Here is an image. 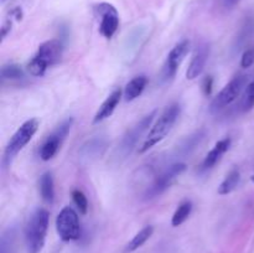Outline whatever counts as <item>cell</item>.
I'll list each match as a JSON object with an SVG mask.
<instances>
[{
  "instance_id": "cell-1",
  "label": "cell",
  "mask_w": 254,
  "mask_h": 253,
  "mask_svg": "<svg viewBox=\"0 0 254 253\" xmlns=\"http://www.w3.org/2000/svg\"><path fill=\"white\" fill-rule=\"evenodd\" d=\"M50 213L46 208H36L25 227V245L29 253H40L45 246L49 230Z\"/></svg>"
},
{
  "instance_id": "cell-2",
  "label": "cell",
  "mask_w": 254,
  "mask_h": 253,
  "mask_svg": "<svg viewBox=\"0 0 254 253\" xmlns=\"http://www.w3.org/2000/svg\"><path fill=\"white\" fill-rule=\"evenodd\" d=\"M180 106L178 103H174L171 106H169L165 111L161 113V116L159 117L158 121L155 122L151 129L149 130V133L146 134L145 139L141 143V145L139 146L138 151L140 154L145 153L149 149H151L153 146H155L156 144L160 143L164 138L169 134V131L173 129L174 124L178 121L179 116H180Z\"/></svg>"
},
{
  "instance_id": "cell-3",
  "label": "cell",
  "mask_w": 254,
  "mask_h": 253,
  "mask_svg": "<svg viewBox=\"0 0 254 253\" xmlns=\"http://www.w3.org/2000/svg\"><path fill=\"white\" fill-rule=\"evenodd\" d=\"M64 45L60 40H49L40 45L36 55L27 63V72L34 77L44 76L49 66L57 63L62 56Z\"/></svg>"
},
{
  "instance_id": "cell-4",
  "label": "cell",
  "mask_w": 254,
  "mask_h": 253,
  "mask_svg": "<svg viewBox=\"0 0 254 253\" xmlns=\"http://www.w3.org/2000/svg\"><path fill=\"white\" fill-rule=\"evenodd\" d=\"M39 129V121L35 118L29 119V121L24 122L19 129L12 134L10 138L9 143H7L6 148H5L4 153V164L9 165L12 161V159L25 148L27 143L32 139L35 133Z\"/></svg>"
},
{
  "instance_id": "cell-5",
  "label": "cell",
  "mask_w": 254,
  "mask_h": 253,
  "mask_svg": "<svg viewBox=\"0 0 254 253\" xmlns=\"http://www.w3.org/2000/svg\"><path fill=\"white\" fill-rule=\"evenodd\" d=\"M246 83H247V77L245 74H238L235 78L231 79L211 102V113H218L222 109H225L226 107L232 104L240 97V94L242 93L243 88L246 87Z\"/></svg>"
},
{
  "instance_id": "cell-6",
  "label": "cell",
  "mask_w": 254,
  "mask_h": 253,
  "mask_svg": "<svg viewBox=\"0 0 254 253\" xmlns=\"http://www.w3.org/2000/svg\"><path fill=\"white\" fill-rule=\"evenodd\" d=\"M56 230L60 238L64 242L76 241L81 237V226L78 215L69 206L62 208L56 218Z\"/></svg>"
},
{
  "instance_id": "cell-7",
  "label": "cell",
  "mask_w": 254,
  "mask_h": 253,
  "mask_svg": "<svg viewBox=\"0 0 254 253\" xmlns=\"http://www.w3.org/2000/svg\"><path fill=\"white\" fill-rule=\"evenodd\" d=\"M185 170L186 164L184 163H176L170 165V168H168L163 174H160V175L155 179V181L149 186L148 190L145 191V195H144L145 198L156 197V196L163 193L165 190H168V189L173 185L174 181L176 180V178L180 176Z\"/></svg>"
},
{
  "instance_id": "cell-8",
  "label": "cell",
  "mask_w": 254,
  "mask_h": 253,
  "mask_svg": "<svg viewBox=\"0 0 254 253\" xmlns=\"http://www.w3.org/2000/svg\"><path fill=\"white\" fill-rule=\"evenodd\" d=\"M72 123H73V119H66V121H64L61 126H57L56 130L46 139V141L42 144L41 149H40V158H41L42 160L49 161L56 155L60 146H61L62 141L64 140V138H66L67 134H68L69 129H71Z\"/></svg>"
},
{
  "instance_id": "cell-9",
  "label": "cell",
  "mask_w": 254,
  "mask_h": 253,
  "mask_svg": "<svg viewBox=\"0 0 254 253\" xmlns=\"http://www.w3.org/2000/svg\"><path fill=\"white\" fill-rule=\"evenodd\" d=\"M94 11L101 17V25H99V32L106 39H111L116 34L119 26L118 11L113 5L108 2H101L94 6Z\"/></svg>"
},
{
  "instance_id": "cell-10",
  "label": "cell",
  "mask_w": 254,
  "mask_h": 253,
  "mask_svg": "<svg viewBox=\"0 0 254 253\" xmlns=\"http://www.w3.org/2000/svg\"><path fill=\"white\" fill-rule=\"evenodd\" d=\"M189 51H190V41H188V40H183L173 47V50L169 52L168 60H166V63L164 66V77L165 78H173L175 76L179 66Z\"/></svg>"
},
{
  "instance_id": "cell-11",
  "label": "cell",
  "mask_w": 254,
  "mask_h": 253,
  "mask_svg": "<svg viewBox=\"0 0 254 253\" xmlns=\"http://www.w3.org/2000/svg\"><path fill=\"white\" fill-rule=\"evenodd\" d=\"M156 111L151 112L149 116H145L140 122H139L136 126H134L127 133V135L124 136L123 140H122V145H121V151H123L124 155H127L128 153H130L131 149L135 146V144L138 143L139 138L140 135H143L144 131L148 129V126H150L151 122H153L154 117H155Z\"/></svg>"
},
{
  "instance_id": "cell-12",
  "label": "cell",
  "mask_w": 254,
  "mask_h": 253,
  "mask_svg": "<svg viewBox=\"0 0 254 253\" xmlns=\"http://www.w3.org/2000/svg\"><path fill=\"white\" fill-rule=\"evenodd\" d=\"M208 59V46L202 44L200 46L196 47L195 52H193L192 60H191L189 68L186 71V78L188 79H195L196 77L200 76L202 73L205 64Z\"/></svg>"
},
{
  "instance_id": "cell-13",
  "label": "cell",
  "mask_w": 254,
  "mask_h": 253,
  "mask_svg": "<svg viewBox=\"0 0 254 253\" xmlns=\"http://www.w3.org/2000/svg\"><path fill=\"white\" fill-rule=\"evenodd\" d=\"M231 146V138H225L218 140L217 143L215 144L213 149H211L207 153V155L205 156L202 161V165H201V169L202 170H210L212 169L218 161L221 160V158L223 156V154L230 149Z\"/></svg>"
},
{
  "instance_id": "cell-14",
  "label": "cell",
  "mask_w": 254,
  "mask_h": 253,
  "mask_svg": "<svg viewBox=\"0 0 254 253\" xmlns=\"http://www.w3.org/2000/svg\"><path fill=\"white\" fill-rule=\"evenodd\" d=\"M121 97H122L121 89H114V91L107 97L106 101L102 103V106L99 107L98 111H97L96 116H94L93 118V123H99V122L109 118V117L113 114V112L116 111L117 106H118L119 101H121Z\"/></svg>"
},
{
  "instance_id": "cell-15",
  "label": "cell",
  "mask_w": 254,
  "mask_h": 253,
  "mask_svg": "<svg viewBox=\"0 0 254 253\" xmlns=\"http://www.w3.org/2000/svg\"><path fill=\"white\" fill-rule=\"evenodd\" d=\"M146 83H148V78L145 76L134 77L131 81L127 83L126 88H124V99L127 102H130L138 98L145 89Z\"/></svg>"
},
{
  "instance_id": "cell-16",
  "label": "cell",
  "mask_w": 254,
  "mask_h": 253,
  "mask_svg": "<svg viewBox=\"0 0 254 253\" xmlns=\"http://www.w3.org/2000/svg\"><path fill=\"white\" fill-rule=\"evenodd\" d=\"M154 233V227L153 226H145L143 230L139 231L128 243H127L126 248H124V253H131L134 251H136L138 248H140L149 238L153 236Z\"/></svg>"
},
{
  "instance_id": "cell-17",
  "label": "cell",
  "mask_w": 254,
  "mask_h": 253,
  "mask_svg": "<svg viewBox=\"0 0 254 253\" xmlns=\"http://www.w3.org/2000/svg\"><path fill=\"white\" fill-rule=\"evenodd\" d=\"M40 193L41 197L44 198L45 202L52 203L55 200V186H54V178L50 171L42 174L40 178Z\"/></svg>"
},
{
  "instance_id": "cell-18",
  "label": "cell",
  "mask_w": 254,
  "mask_h": 253,
  "mask_svg": "<svg viewBox=\"0 0 254 253\" xmlns=\"http://www.w3.org/2000/svg\"><path fill=\"white\" fill-rule=\"evenodd\" d=\"M241 180V173L237 168L232 169L230 173L227 174V176L225 178V180L221 183V185L218 186V193L220 195H228V193L232 192L238 186Z\"/></svg>"
},
{
  "instance_id": "cell-19",
  "label": "cell",
  "mask_w": 254,
  "mask_h": 253,
  "mask_svg": "<svg viewBox=\"0 0 254 253\" xmlns=\"http://www.w3.org/2000/svg\"><path fill=\"white\" fill-rule=\"evenodd\" d=\"M191 212H192V202L189 200L181 202L180 205H179V207L176 208L175 212H174L171 225H173L174 227L181 226L189 217H190Z\"/></svg>"
},
{
  "instance_id": "cell-20",
  "label": "cell",
  "mask_w": 254,
  "mask_h": 253,
  "mask_svg": "<svg viewBox=\"0 0 254 253\" xmlns=\"http://www.w3.org/2000/svg\"><path fill=\"white\" fill-rule=\"evenodd\" d=\"M0 74L2 79H17L24 76V72L17 64H7L2 67Z\"/></svg>"
},
{
  "instance_id": "cell-21",
  "label": "cell",
  "mask_w": 254,
  "mask_h": 253,
  "mask_svg": "<svg viewBox=\"0 0 254 253\" xmlns=\"http://www.w3.org/2000/svg\"><path fill=\"white\" fill-rule=\"evenodd\" d=\"M72 200H73L74 205L77 206L79 212L82 215H86L87 210H88V201H87L86 195L81 190H73L72 191Z\"/></svg>"
},
{
  "instance_id": "cell-22",
  "label": "cell",
  "mask_w": 254,
  "mask_h": 253,
  "mask_svg": "<svg viewBox=\"0 0 254 253\" xmlns=\"http://www.w3.org/2000/svg\"><path fill=\"white\" fill-rule=\"evenodd\" d=\"M254 107V81L251 82L247 87H246L245 96H243L242 101V108L245 112L251 111Z\"/></svg>"
},
{
  "instance_id": "cell-23",
  "label": "cell",
  "mask_w": 254,
  "mask_h": 253,
  "mask_svg": "<svg viewBox=\"0 0 254 253\" xmlns=\"http://www.w3.org/2000/svg\"><path fill=\"white\" fill-rule=\"evenodd\" d=\"M254 63V47L252 49H248L243 52L242 59H241V66L248 68Z\"/></svg>"
},
{
  "instance_id": "cell-24",
  "label": "cell",
  "mask_w": 254,
  "mask_h": 253,
  "mask_svg": "<svg viewBox=\"0 0 254 253\" xmlns=\"http://www.w3.org/2000/svg\"><path fill=\"white\" fill-rule=\"evenodd\" d=\"M212 86H213V78L211 76H207L202 82V91L205 93V96H210L211 92H212Z\"/></svg>"
},
{
  "instance_id": "cell-25",
  "label": "cell",
  "mask_w": 254,
  "mask_h": 253,
  "mask_svg": "<svg viewBox=\"0 0 254 253\" xmlns=\"http://www.w3.org/2000/svg\"><path fill=\"white\" fill-rule=\"evenodd\" d=\"M10 30H11V21H10V20H6L1 26V41L7 36Z\"/></svg>"
},
{
  "instance_id": "cell-26",
  "label": "cell",
  "mask_w": 254,
  "mask_h": 253,
  "mask_svg": "<svg viewBox=\"0 0 254 253\" xmlns=\"http://www.w3.org/2000/svg\"><path fill=\"white\" fill-rule=\"evenodd\" d=\"M11 15L16 20H21L22 19V10H21V7H15V9L11 11Z\"/></svg>"
},
{
  "instance_id": "cell-27",
  "label": "cell",
  "mask_w": 254,
  "mask_h": 253,
  "mask_svg": "<svg viewBox=\"0 0 254 253\" xmlns=\"http://www.w3.org/2000/svg\"><path fill=\"white\" fill-rule=\"evenodd\" d=\"M236 1H237V0H225V4L227 5V6H231V5L235 4Z\"/></svg>"
},
{
  "instance_id": "cell-28",
  "label": "cell",
  "mask_w": 254,
  "mask_h": 253,
  "mask_svg": "<svg viewBox=\"0 0 254 253\" xmlns=\"http://www.w3.org/2000/svg\"><path fill=\"white\" fill-rule=\"evenodd\" d=\"M252 181L254 183V176H252Z\"/></svg>"
}]
</instances>
